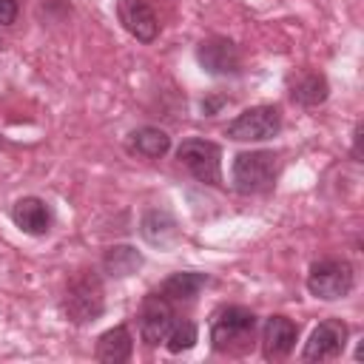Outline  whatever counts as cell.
Here are the masks:
<instances>
[{"label": "cell", "mask_w": 364, "mask_h": 364, "mask_svg": "<svg viewBox=\"0 0 364 364\" xmlns=\"http://www.w3.org/2000/svg\"><path fill=\"white\" fill-rule=\"evenodd\" d=\"M256 333V313L239 304H228L210 318V344L216 353L242 355L250 350Z\"/></svg>", "instance_id": "1"}, {"label": "cell", "mask_w": 364, "mask_h": 364, "mask_svg": "<svg viewBox=\"0 0 364 364\" xmlns=\"http://www.w3.org/2000/svg\"><path fill=\"white\" fill-rule=\"evenodd\" d=\"M63 310H65L71 324H91L102 316L105 290H102V282L94 270H80L77 276H71V282L65 284Z\"/></svg>", "instance_id": "2"}, {"label": "cell", "mask_w": 364, "mask_h": 364, "mask_svg": "<svg viewBox=\"0 0 364 364\" xmlns=\"http://www.w3.org/2000/svg\"><path fill=\"white\" fill-rule=\"evenodd\" d=\"M276 176H279V156L273 151H242L236 154L230 168L233 188L245 196L267 193L276 185Z\"/></svg>", "instance_id": "3"}, {"label": "cell", "mask_w": 364, "mask_h": 364, "mask_svg": "<svg viewBox=\"0 0 364 364\" xmlns=\"http://www.w3.org/2000/svg\"><path fill=\"white\" fill-rule=\"evenodd\" d=\"M355 287V270L344 259H321L310 264L307 290L321 301H338Z\"/></svg>", "instance_id": "4"}, {"label": "cell", "mask_w": 364, "mask_h": 364, "mask_svg": "<svg viewBox=\"0 0 364 364\" xmlns=\"http://www.w3.org/2000/svg\"><path fill=\"white\" fill-rule=\"evenodd\" d=\"M176 159L202 185L222 188V148L210 139H185L176 148Z\"/></svg>", "instance_id": "5"}, {"label": "cell", "mask_w": 364, "mask_h": 364, "mask_svg": "<svg viewBox=\"0 0 364 364\" xmlns=\"http://www.w3.org/2000/svg\"><path fill=\"white\" fill-rule=\"evenodd\" d=\"M279 128H282V111L276 105H253L245 108L236 119H230L225 134L236 142H264L273 139Z\"/></svg>", "instance_id": "6"}, {"label": "cell", "mask_w": 364, "mask_h": 364, "mask_svg": "<svg viewBox=\"0 0 364 364\" xmlns=\"http://www.w3.org/2000/svg\"><path fill=\"white\" fill-rule=\"evenodd\" d=\"M344 344H347V324L338 318H327L318 327H313V333L301 350V358L304 361H330V358L341 355Z\"/></svg>", "instance_id": "7"}, {"label": "cell", "mask_w": 364, "mask_h": 364, "mask_svg": "<svg viewBox=\"0 0 364 364\" xmlns=\"http://www.w3.org/2000/svg\"><path fill=\"white\" fill-rule=\"evenodd\" d=\"M196 60L199 65L213 74V77H230L239 71L242 65V57H239V48L233 40L228 37H208L196 46Z\"/></svg>", "instance_id": "8"}, {"label": "cell", "mask_w": 364, "mask_h": 364, "mask_svg": "<svg viewBox=\"0 0 364 364\" xmlns=\"http://www.w3.org/2000/svg\"><path fill=\"white\" fill-rule=\"evenodd\" d=\"M173 327V307L168 299H162L159 293H151L145 301H142V310H139V336L148 347H156L168 338Z\"/></svg>", "instance_id": "9"}, {"label": "cell", "mask_w": 364, "mask_h": 364, "mask_svg": "<svg viewBox=\"0 0 364 364\" xmlns=\"http://www.w3.org/2000/svg\"><path fill=\"white\" fill-rule=\"evenodd\" d=\"M117 14H119V23L125 26V31L131 37H136L139 43L156 40L159 20H156L154 9L148 6V0H119L117 3Z\"/></svg>", "instance_id": "10"}, {"label": "cell", "mask_w": 364, "mask_h": 364, "mask_svg": "<svg viewBox=\"0 0 364 364\" xmlns=\"http://www.w3.org/2000/svg\"><path fill=\"white\" fill-rule=\"evenodd\" d=\"M11 222L28 236H43L51 228V208L40 196H20L11 205Z\"/></svg>", "instance_id": "11"}, {"label": "cell", "mask_w": 364, "mask_h": 364, "mask_svg": "<svg viewBox=\"0 0 364 364\" xmlns=\"http://www.w3.org/2000/svg\"><path fill=\"white\" fill-rule=\"evenodd\" d=\"M299 338V327L287 316H270L262 327V353L264 358H284Z\"/></svg>", "instance_id": "12"}, {"label": "cell", "mask_w": 364, "mask_h": 364, "mask_svg": "<svg viewBox=\"0 0 364 364\" xmlns=\"http://www.w3.org/2000/svg\"><path fill=\"white\" fill-rule=\"evenodd\" d=\"M139 233L148 245L154 247H171L173 242H179V225L168 210H148L139 222Z\"/></svg>", "instance_id": "13"}, {"label": "cell", "mask_w": 364, "mask_h": 364, "mask_svg": "<svg viewBox=\"0 0 364 364\" xmlns=\"http://www.w3.org/2000/svg\"><path fill=\"white\" fill-rule=\"evenodd\" d=\"M125 148H128V154H136V156H145V159H159V156L168 154L171 136L162 128L142 125V128H136V131L128 134Z\"/></svg>", "instance_id": "14"}, {"label": "cell", "mask_w": 364, "mask_h": 364, "mask_svg": "<svg viewBox=\"0 0 364 364\" xmlns=\"http://www.w3.org/2000/svg\"><path fill=\"white\" fill-rule=\"evenodd\" d=\"M131 353H134V338H131L128 327H122V324L105 330L97 338V350H94L97 361H102V364H122L131 358Z\"/></svg>", "instance_id": "15"}, {"label": "cell", "mask_w": 364, "mask_h": 364, "mask_svg": "<svg viewBox=\"0 0 364 364\" xmlns=\"http://www.w3.org/2000/svg\"><path fill=\"white\" fill-rule=\"evenodd\" d=\"M208 284V276L205 273H196V270H179V273H171L159 287L156 293L168 301H185V299H193L202 287Z\"/></svg>", "instance_id": "16"}, {"label": "cell", "mask_w": 364, "mask_h": 364, "mask_svg": "<svg viewBox=\"0 0 364 364\" xmlns=\"http://www.w3.org/2000/svg\"><path fill=\"white\" fill-rule=\"evenodd\" d=\"M290 97H293V102L313 108V105H321V102L330 97V85H327L324 74L304 71V74H299V77L290 82Z\"/></svg>", "instance_id": "17"}, {"label": "cell", "mask_w": 364, "mask_h": 364, "mask_svg": "<svg viewBox=\"0 0 364 364\" xmlns=\"http://www.w3.org/2000/svg\"><path fill=\"white\" fill-rule=\"evenodd\" d=\"M142 267V253L131 245H111L102 256V270L114 279H125Z\"/></svg>", "instance_id": "18"}, {"label": "cell", "mask_w": 364, "mask_h": 364, "mask_svg": "<svg viewBox=\"0 0 364 364\" xmlns=\"http://www.w3.org/2000/svg\"><path fill=\"white\" fill-rule=\"evenodd\" d=\"M196 338H199V330H196L193 321H173L165 344H168L171 353H185V350H191L196 344Z\"/></svg>", "instance_id": "19"}, {"label": "cell", "mask_w": 364, "mask_h": 364, "mask_svg": "<svg viewBox=\"0 0 364 364\" xmlns=\"http://www.w3.org/2000/svg\"><path fill=\"white\" fill-rule=\"evenodd\" d=\"M20 0H0V26H11L17 20Z\"/></svg>", "instance_id": "20"}, {"label": "cell", "mask_w": 364, "mask_h": 364, "mask_svg": "<svg viewBox=\"0 0 364 364\" xmlns=\"http://www.w3.org/2000/svg\"><path fill=\"white\" fill-rule=\"evenodd\" d=\"M228 100L225 97H210V100H202V111H205V117H213L222 105H225Z\"/></svg>", "instance_id": "21"}, {"label": "cell", "mask_w": 364, "mask_h": 364, "mask_svg": "<svg viewBox=\"0 0 364 364\" xmlns=\"http://www.w3.org/2000/svg\"><path fill=\"white\" fill-rule=\"evenodd\" d=\"M353 156L355 159L361 156V125H355V134H353Z\"/></svg>", "instance_id": "22"}]
</instances>
